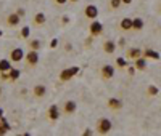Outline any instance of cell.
Masks as SVG:
<instances>
[{"label": "cell", "mask_w": 161, "mask_h": 136, "mask_svg": "<svg viewBox=\"0 0 161 136\" xmlns=\"http://www.w3.org/2000/svg\"><path fill=\"white\" fill-rule=\"evenodd\" d=\"M111 128H113V122L110 118H106V117H102L97 122V127H95L98 134H108L111 131Z\"/></svg>", "instance_id": "obj_1"}, {"label": "cell", "mask_w": 161, "mask_h": 136, "mask_svg": "<svg viewBox=\"0 0 161 136\" xmlns=\"http://www.w3.org/2000/svg\"><path fill=\"white\" fill-rule=\"evenodd\" d=\"M77 72H79V67H68V69H63L61 72H60V80L61 82H68V80H71L73 77H76L77 75Z\"/></svg>", "instance_id": "obj_2"}, {"label": "cell", "mask_w": 161, "mask_h": 136, "mask_svg": "<svg viewBox=\"0 0 161 136\" xmlns=\"http://www.w3.org/2000/svg\"><path fill=\"white\" fill-rule=\"evenodd\" d=\"M89 31H90V35L92 37H98L102 32H103V24L97 19H92L90 26H89Z\"/></svg>", "instance_id": "obj_3"}, {"label": "cell", "mask_w": 161, "mask_h": 136, "mask_svg": "<svg viewBox=\"0 0 161 136\" xmlns=\"http://www.w3.org/2000/svg\"><path fill=\"white\" fill-rule=\"evenodd\" d=\"M24 58H26V56H24L23 48H13L11 53H10V59H11L13 63H19V61H23Z\"/></svg>", "instance_id": "obj_4"}, {"label": "cell", "mask_w": 161, "mask_h": 136, "mask_svg": "<svg viewBox=\"0 0 161 136\" xmlns=\"http://www.w3.org/2000/svg\"><path fill=\"white\" fill-rule=\"evenodd\" d=\"M100 74H102V77H103L105 80H110V78L114 77V67H113L111 64H105V66L102 67Z\"/></svg>", "instance_id": "obj_5"}, {"label": "cell", "mask_w": 161, "mask_h": 136, "mask_svg": "<svg viewBox=\"0 0 161 136\" xmlns=\"http://www.w3.org/2000/svg\"><path fill=\"white\" fill-rule=\"evenodd\" d=\"M84 15H86V18H89V19H97V16H98V8H97V5H87L86 10H84Z\"/></svg>", "instance_id": "obj_6"}, {"label": "cell", "mask_w": 161, "mask_h": 136, "mask_svg": "<svg viewBox=\"0 0 161 136\" xmlns=\"http://www.w3.org/2000/svg\"><path fill=\"white\" fill-rule=\"evenodd\" d=\"M76 109H77V103H76V101H73V99H69V101H66V103H64L63 111H64V114L73 115V114L76 112Z\"/></svg>", "instance_id": "obj_7"}, {"label": "cell", "mask_w": 161, "mask_h": 136, "mask_svg": "<svg viewBox=\"0 0 161 136\" xmlns=\"http://www.w3.org/2000/svg\"><path fill=\"white\" fill-rule=\"evenodd\" d=\"M26 63H28L29 66H36L39 63V53L36 50H31L28 54H26Z\"/></svg>", "instance_id": "obj_8"}, {"label": "cell", "mask_w": 161, "mask_h": 136, "mask_svg": "<svg viewBox=\"0 0 161 136\" xmlns=\"http://www.w3.org/2000/svg\"><path fill=\"white\" fill-rule=\"evenodd\" d=\"M103 51L108 53V54H113L116 51V42H113V40H105L103 42Z\"/></svg>", "instance_id": "obj_9"}, {"label": "cell", "mask_w": 161, "mask_h": 136, "mask_svg": "<svg viewBox=\"0 0 161 136\" xmlns=\"http://www.w3.org/2000/svg\"><path fill=\"white\" fill-rule=\"evenodd\" d=\"M147 64H148V63H147V58L143 56H139L137 59H134V66H136V69L137 71H145L147 69Z\"/></svg>", "instance_id": "obj_10"}, {"label": "cell", "mask_w": 161, "mask_h": 136, "mask_svg": "<svg viewBox=\"0 0 161 136\" xmlns=\"http://www.w3.org/2000/svg\"><path fill=\"white\" fill-rule=\"evenodd\" d=\"M32 23H34V26H37V27H40V26H44V24L47 23V18H45V13H36V16H34Z\"/></svg>", "instance_id": "obj_11"}, {"label": "cell", "mask_w": 161, "mask_h": 136, "mask_svg": "<svg viewBox=\"0 0 161 136\" xmlns=\"http://www.w3.org/2000/svg\"><path fill=\"white\" fill-rule=\"evenodd\" d=\"M108 107L113 109V111H119V109H123V101L118 99V98H110L108 99Z\"/></svg>", "instance_id": "obj_12"}, {"label": "cell", "mask_w": 161, "mask_h": 136, "mask_svg": "<svg viewBox=\"0 0 161 136\" xmlns=\"http://www.w3.org/2000/svg\"><path fill=\"white\" fill-rule=\"evenodd\" d=\"M19 15L18 13H11V15H8V18H7V24L8 26H11V27H15V26H19Z\"/></svg>", "instance_id": "obj_13"}, {"label": "cell", "mask_w": 161, "mask_h": 136, "mask_svg": "<svg viewBox=\"0 0 161 136\" xmlns=\"http://www.w3.org/2000/svg\"><path fill=\"white\" fill-rule=\"evenodd\" d=\"M32 93H34V96H37V98H44L47 94V88H45V85H36L32 88Z\"/></svg>", "instance_id": "obj_14"}, {"label": "cell", "mask_w": 161, "mask_h": 136, "mask_svg": "<svg viewBox=\"0 0 161 136\" xmlns=\"http://www.w3.org/2000/svg\"><path fill=\"white\" fill-rule=\"evenodd\" d=\"M143 56H145L147 59H155V61H158V59L161 58L159 53L155 51V50H152V48H147V50L143 51Z\"/></svg>", "instance_id": "obj_15"}, {"label": "cell", "mask_w": 161, "mask_h": 136, "mask_svg": "<svg viewBox=\"0 0 161 136\" xmlns=\"http://www.w3.org/2000/svg\"><path fill=\"white\" fill-rule=\"evenodd\" d=\"M48 117H50V120H58V118H60V109H58L57 104L50 106V109H48Z\"/></svg>", "instance_id": "obj_16"}, {"label": "cell", "mask_w": 161, "mask_h": 136, "mask_svg": "<svg viewBox=\"0 0 161 136\" xmlns=\"http://www.w3.org/2000/svg\"><path fill=\"white\" fill-rule=\"evenodd\" d=\"M142 54H143V51L140 48H129L127 50V56L132 58V59H137L139 56H142Z\"/></svg>", "instance_id": "obj_17"}, {"label": "cell", "mask_w": 161, "mask_h": 136, "mask_svg": "<svg viewBox=\"0 0 161 136\" xmlns=\"http://www.w3.org/2000/svg\"><path fill=\"white\" fill-rule=\"evenodd\" d=\"M143 26H145V23H143L142 18H134V19H132V29L142 31V29H143Z\"/></svg>", "instance_id": "obj_18"}, {"label": "cell", "mask_w": 161, "mask_h": 136, "mask_svg": "<svg viewBox=\"0 0 161 136\" xmlns=\"http://www.w3.org/2000/svg\"><path fill=\"white\" fill-rule=\"evenodd\" d=\"M121 29L123 31H130L132 29V19L130 18H123L121 19Z\"/></svg>", "instance_id": "obj_19"}, {"label": "cell", "mask_w": 161, "mask_h": 136, "mask_svg": "<svg viewBox=\"0 0 161 136\" xmlns=\"http://www.w3.org/2000/svg\"><path fill=\"white\" fill-rule=\"evenodd\" d=\"M8 130H10V123L7 122L5 117H2V118H0V134H5Z\"/></svg>", "instance_id": "obj_20"}, {"label": "cell", "mask_w": 161, "mask_h": 136, "mask_svg": "<svg viewBox=\"0 0 161 136\" xmlns=\"http://www.w3.org/2000/svg\"><path fill=\"white\" fill-rule=\"evenodd\" d=\"M11 69V64L8 59H0V72H8Z\"/></svg>", "instance_id": "obj_21"}, {"label": "cell", "mask_w": 161, "mask_h": 136, "mask_svg": "<svg viewBox=\"0 0 161 136\" xmlns=\"http://www.w3.org/2000/svg\"><path fill=\"white\" fill-rule=\"evenodd\" d=\"M19 74H21V72H19L18 69H13V67H11V69L8 71V75H10V80H16V78L19 77Z\"/></svg>", "instance_id": "obj_22"}, {"label": "cell", "mask_w": 161, "mask_h": 136, "mask_svg": "<svg viewBox=\"0 0 161 136\" xmlns=\"http://www.w3.org/2000/svg\"><path fill=\"white\" fill-rule=\"evenodd\" d=\"M29 47H31V50L39 51V50H40V47H42V43H40L39 40H31V42H29Z\"/></svg>", "instance_id": "obj_23"}, {"label": "cell", "mask_w": 161, "mask_h": 136, "mask_svg": "<svg viewBox=\"0 0 161 136\" xmlns=\"http://www.w3.org/2000/svg\"><path fill=\"white\" fill-rule=\"evenodd\" d=\"M29 34H31L29 26H24L23 29H21V37H23V38H29Z\"/></svg>", "instance_id": "obj_24"}, {"label": "cell", "mask_w": 161, "mask_h": 136, "mask_svg": "<svg viewBox=\"0 0 161 136\" xmlns=\"http://www.w3.org/2000/svg\"><path fill=\"white\" fill-rule=\"evenodd\" d=\"M121 5H123V0H110V7L113 10H118Z\"/></svg>", "instance_id": "obj_25"}, {"label": "cell", "mask_w": 161, "mask_h": 136, "mask_svg": "<svg viewBox=\"0 0 161 136\" xmlns=\"http://www.w3.org/2000/svg\"><path fill=\"white\" fill-rule=\"evenodd\" d=\"M158 93H159L158 87H155V85H150V87H148V94H150V96H156Z\"/></svg>", "instance_id": "obj_26"}, {"label": "cell", "mask_w": 161, "mask_h": 136, "mask_svg": "<svg viewBox=\"0 0 161 136\" xmlns=\"http://www.w3.org/2000/svg\"><path fill=\"white\" fill-rule=\"evenodd\" d=\"M116 64L121 67V69H123V67H127V61H126L124 58H121V56H119V58H116Z\"/></svg>", "instance_id": "obj_27"}, {"label": "cell", "mask_w": 161, "mask_h": 136, "mask_svg": "<svg viewBox=\"0 0 161 136\" xmlns=\"http://www.w3.org/2000/svg\"><path fill=\"white\" fill-rule=\"evenodd\" d=\"M57 45H58V40H57V38H53L52 42H50V48H57Z\"/></svg>", "instance_id": "obj_28"}, {"label": "cell", "mask_w": 161, "mask_h": 136, "mask_svg": "<svg viewBox=\"0 0 161 136\" xmlns=\"http://www.w3.org/2000/svg\"><path fill=\"white\" fill-rule=\"evenodd\" d=\"M82 134H86V136H90V134H93V131L90 130V128H87V130H84V133Z\"/></svg>", "instance_id": "obj_29"}, {"label": "cell", "mask_w": 161, "mask_h": 136, "mask_svg": "<svg viewBox=\"0 0 161 136\" xmlns=\"http://www.w3.org/2000/svg\"><path fill=\"white\" fill-rule=\"evenodd\" d=\"M118 45H121V47H124V45H126V40H124V38H121L119 42H118Z\"/></svg>", "instance_id": "obj_30"}, {"label": "cell", "mask_w": 161, "mask_h": 136, "mask_svg": "<svg viewBox=\"0 0 161 136\" xmlns=\"http://www.w3.org/2000/svg\"><path fill=\"white\" fill-rule=\"evenodd\" d=\"M55 2H57L58 5H64L66 2H68V0H55Z\"/></svg>", "instance_id": "obj_31"}, {"label": "cell", "mask_w": 161, "mask_h": 136, "mask_svg": "<svg viewBox=\"0 0 161 136\" xmlns=\"http://www.w3.org/2000/svg\"><path fill=\"white\" fill-rule=\"evenodd\" d=\"M69 23V18L68 16H63V24H68Z\"/></svg>", "instance_id": "obj_32"}, {"label": "cell", "mask_w": 161, "mask_h": 136, "mask_svg": "<svg viewBox=\"0 0 161 136\" xmlns=\"http://www.w3.org/2000/svg\"><path fill=\"white\" fill-rule=\"evenodd\" d=\"M16 13H18V15H19V16H23V15H24V10H23V8H19V10H18Z\"/></svg>", "instance_id": "obj_33"}, {"label": "cell", "mask_w": 161, "mask_h": 136, "mask_svg": "<svg viewBox=\"0 0 161 136\" xmlns=\"http://www.w3.org/2000/svg\"><path fill=\"white\" fill-rule=\"evenodd\" d=\"M123 3H124V5H130L132 0H123Z\"/></svg>", "instance_id": "obj_34"}, {"label": "cell", "mask_w": 161, "mask_h": 136, "mask_svg": "<svg viewBox=\"0 0 161 136\" xmlns=\"http://www.w3.org/2000/svg\"><path fill=\"white\" fill-rule=\"evenodd\" d=\"M2 117H3V109L0 107V118H2Z\"/></svg>", "instance_id": "obj_35"}, {"label": "cell", "mask_w": 161, "mask_h": 136, "mask_svg": "<svg viewBox=\"0 0 161 136\" xmlns=\"http://www.w3.org/2000/svg\"><path fill=\"white\" fill-rule=\"evenodd\" d=\"M68 2H73V3H76V2H79V0H68Z\"/></svg>", "instance_id": "obj_36"}, {"label": "cell", "mask_w": 161, "mask_h": 136, "mask_svg": "<svg viewBox=\"0 0 161 136\" xmlns=\"http://www.w3.org/2000/svg\"><path fill=\"white\" fill-rule=\"evenodd\" d=\"M0 35H2V31H0Z\"/></svg>", "instance_id": "obj_37"}, {"label": "cell", "mask_w": 161, "mask_h": 136, "mask_svg": "<svg viewBox=\"0 0 161 136\" xmlns=\"http://www.w3.org/2000/svg\"><path fill=\"white\" fill-rule=\"evenodd\" d=\"M159 11H161V7H159Z\"/></svg>", "instance_id": "obj_38"}]
</instances>
